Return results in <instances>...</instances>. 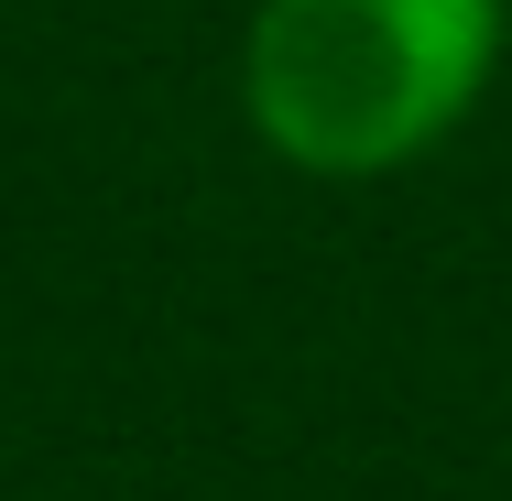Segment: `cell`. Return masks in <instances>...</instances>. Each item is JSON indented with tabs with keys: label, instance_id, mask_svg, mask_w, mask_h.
<instances>
[{
	"label": "cell",
	"instance_id": "obj_1",
	"mask_svg": "<svg viewBox=\"0 0 512 501\" xmlns=\"http://www.w3.org/2000/svg\"><path fill=\"white\" fill-rule=\"evenodd\" d=\"M491 55L502 0H262L240 109L306 175H393L469 120Z\"/></svg>",
	"mask_w": 512,
	"mask_h": 501
}]
</instances>
